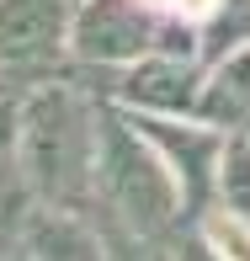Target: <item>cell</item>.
Masks as SVG:
<instances>
[{"instance_id": "9a60e30c", "label": "cell", "mask_w": 250, "mask_h": 261, "mask_svg": "<svg viewBox=\"0 0 250 261\" xmlns=\"http://www.w3.org/2000/svg\"><path fill=\"white\" fill-rule=\"evenodd\" d=\"M0 229H16V224H6V219H0Z\"/></svg>"}, {"instance_id": "3957f363", "label": "cell", "mask_w": 250, "mask_h": 261, "mask_svg": "<svg viewBox=\"0 0 250 261\" xmlns=\"http://www.w3.org/2000/svg\"><path fill=\"white\" fill-rule=\"evenodd\" d=\"M149 54H202L197 21L171 16L154 0H75L69 64L86 75H106Z\"/></svg>"}, {"instance_id": "5bb4252c", "label": "cell", "mask_w": 250, "mask_h": 261, "mask_svg": "<svg viewBox=\"0 0 250 261\" xmlns=\"http://www.w3.org/2000/svg\"><path fill=\"white\" fill-rule=\"evenodd\" d=\"M0 261H32V256H27V245H21V234H16V229H0Z\"/></svg>"}, {"instance_id": "8992f818", "label": "cell", "mask_w": 250, "mask_h": 261, "mask_svg": "<svg viewBox=\"0 0 250 261\" xmlns=\"http://www.w3.org/2000/svg\"><path fill=\"white\" fill-rule=\"evenodd\" d=\"M128 117L154 139V149H160L165 165L176 171L181 197H186V224H192L197 213L213 203V181H218V160H224L229 134L202 123V117H165V112H128Z\"/></svg>"}, {"instance_id": "7a4b0ae2", "label": "cell", "mask_w": 250, "mask_h": 261, "mask_svg": "<svg viewBox=\"0 0 250 261\" xmlns=\"http://www.w3.org/2000/svg\"><path fill=\"white\" fill-rule=\"evenodd\" d=\"M101 219L138 234L186 229V197L154 139L117 101L101 96V149H96V208Z\"/></svg>"}, {"instance_id": "ba28073f", "label": "cell", "mask_w": 250, "mask_h": 261, "mask_svg": "<svg viewBox=\"0 0 250 261\" xmlns=\"http://www.w3.org/2000/svg\"><path fill=\"white\" fill-rule=\"evenodd\" d=\"M197 117L224 128V134H245L250 128V43L208 64V86H202Z\"/></svg>"}, {"instance_id": "5b68a950", "label": "cell", "mask_w": 250, "mask_h": 261, "mask_svg": "<svg viewBox=\"0 0 250 261\" xmlns=\"http://www.w3.org/2000/svg\"><path fill=\"white\" fill-rule=\"evenodd\" d=\"M86 75V69H80ZM106 101L128 107V112H165V117H197L202 86H208V64L202 54H149L106 75H86Z\"/></svg>"}, {"instance_id": "52a82bcc", "label": "cell", "mask_w": 250, "mask_h": 261, "mask_svg": "<svg viewBox=\"0 0 250 261\" xmlns=\"http://www.w3.org/2000/svg\"><path fill=\"white\" fill-rule=\"evenodd\" d=\"M32 261H106V224L91 208L32 203L16 224Z\"/></svg>"}, {"instance_id": "4fadbf2b", "label": "cell", "mask_w": 250, "mask_h": 261, "mask_svg": "<svg viewBox=\"0 0 250 261\" xmlns=\"http://www.w3.org/2000/svg\"><path fill=\"white\" fill-rule=\"evenodd\" d=\"M176 261H224V256H213V245L186 224V229H176Z\"/></svg>"}, {"instance_id": "277c9868", "label": "cell", "mask_w": 250, "mask_h": 261, "mask_svg": "<svg viewBox=\"0 0 250 261\" xmlns=\"http://www.w3.org/2000/svg\"><path fill=\"white\" fill-rule=\"evenodd\" d=\"M75 0H0V80H48L69 69Z\"/></svg>"}, {"instance_id": "9c48e42d", "label": "cell", "mask_w": 250, "mask_h": 261, "mask_svg": "<svg viewBox=\"0 0 250 261\" xmlns=\"http://www.w3.org/2000/svg\"><path fill=\"white\" fill-rule=\"evenodd\" d=\"M197 32H202V64L245 48L250 43V0H218V6L202 16Z\"/></svg>"}, {"instance_id": "7c38bea8", "label": "cell", "mask_w": 250, "mask_h": 261, "mask_svg": "<svg viewBox=\"0 0 250 261\" xmlns=\"http://www.w3.org/2000/svg\"><path fill=\"white\" fill-rule=\"evenodd\" d=\"M101 224H106V261H176V234H138L112 219H101Z\"/></svg>"}, {"instance_id": "6da1fadb", "label": "cell", "mask_w": 250, "mask_h": 261, "mask_svg": "<svg viewBox=\"0 0 250 261\" xmlns=\"http://www.w3.org/2000/svg\"><path fill=\"white\" fill-rule=\"evenodd\" d=\"M101 91L75 64L16 91V165L32 203L96 208Z\"/></svg>"}, {"instance_id": "30bf717a", "label": "cell", "mask_w": 250, "mask_h": 261, "mask_svg": "<svg viewBox=\"0 0 250 261\" xmlns=\"http://www.w3.org/2000/svg\"><path fill=\"white\" fill-rule=\"evenodd\" d=\"M213 203L250 219V128L245 134H229L218 160V181H213Z\"/></svg>"}, {"instance_id": "8fae6325", "label": "cell", "mask_w": 250, "mask_h": 261, "mask_svg": "<svg viewBox=\"0 0 250 261\" xmlns=\"http://www.w3.org/2000/svg\"><path fill=\"white\" fill-rule=\"evenodd\" d=\"M192 229L213 245V256H224V261H250V219H240V213L208 203V208L192 219Z\"/></svg>"}]
</instances>
